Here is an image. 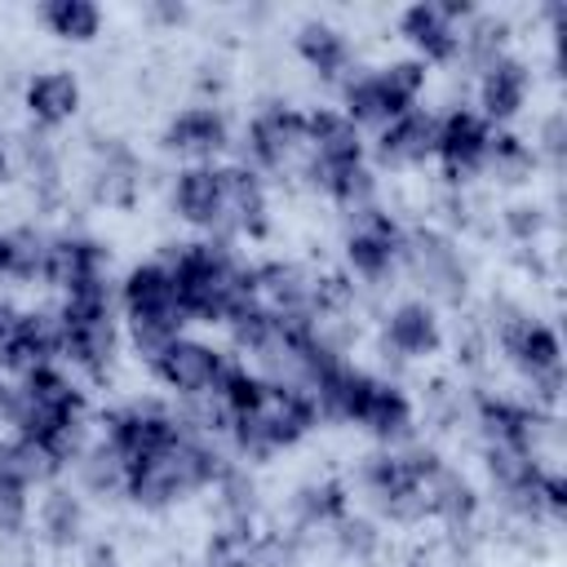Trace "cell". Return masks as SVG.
Masks as SVG:
<instances>
[{
  "label": "cell",
  "instance_id": "cell-1",
  "mask_svg": "<svg viewBox=\"0 0 567 567\" xmlns=\"http://www.w3.org/2000/svg\"><path fill=\"white\" fill-rule=\"evenodd\" d=\"M22 385V421H18V439H35V443H53L62 430L80 425L89 403L80 381L62 368V363H44L27 377H18Z\"/></svg>",
  "mask_w": 567,
  "mask_h": 567
},
{
  "label": "cell",
  "instance_id": "cell-2",
  "mask_svg": "<svg viewBox=\"0 0 567 567\" xmlns=\"http://www.w3.org/2000/svg\"><path fill=\"white\" fill-rule=\"evenodd\" d=\"M252 173H310V128L306 111L288 102H266L244 128V159Z\"/></svg>",
  "mask_w": 567,
  "mask_h": 567
},
{
  "label": "cell",
  "instance_id": "cell-3",
  "mask_svg": "<svg viewBox=\"0 0 567 567\" xmlns=\"http://www.w3.org/2000/svg\"><path fill=\"white\" fill-rule=\"evenodd\" d=\"M399 270L412 275V284L425 292L421 301H443V306H461L465 297V261L456 252V244L447 235H439L434 226H412L403 230V248H399Z\"/></svg>",
  "mask_w": 567,
  "mask_h": 567
},
{
  "label": "cell",
  "instance_id": "cell-4",
  "mask_svg": "<svg viewBox=\"0 0 567 567\" xmlns=\"http://www.w3.org/2000/svg\"><path fill=\"white\" fill-rule=\"evenodd\" d=\"M102 439L124 461H142V456L173 447L182 439V421L173 408H164L155 399H133V403H120L102 416Z\"/></svg>",
  "mask_w": 567,
  "mask_h": 567
},
{
  "label": "cell",
  "instance_id": "cell-5",
  "mask_svg": "<svg viewBox=\"0 0 567 567\" xmlns=\"http://www.w3.org/2000/svg\"><path fill=\"white\" fill-rule=\"evenodd\" d=\"M230 363H235V359H230L221 346L182 332L151 368H155V377H159L177 399H199V394H213V390L221 385V377H226Z\"/></svg>",
  "mask_w": 567,
  "mask_h": 567
},
{
  "label": "cell",
  "instance_id": "cell-6",
  "mask_svg": "<svg viewBox=\"0 0 567 567\" xmlns=\"http://www.w3.org/2000/svg\"><path fill=\"white\" fill-rule=\"evenodd\" d=\"M266 186L261 173H252L248 164H217V221H213V239H235V235H261L266 230Z\"/></svg>",
  "mask_w": 567,
  "mask_h": 567
},
{
  "label": "cell",
  "instance_id": "cell-7",
  "mask_svg": "<svg viewBox=\"0 0 567 567\" xmlns=\"http://www.w3.org/2000/svg\"><path fill=\"white\" fill-rule=\"evenodd\" d=\"M363 487L368 496L377 501V509L390 518V523H421L425 518V492H421V478L412 474L408 456L399 447H385V452H372L363 461Z\"/></svg>",
  "mask_w": 567,
  "mask_h": 567
},
{
  "label": "cell",
  "instance_id": "cell-8",
  "mask_svg": "<svg viewBox=\"0 0 567 567\" xmlns=\"http://www.w3.org/2000/svg\"><path fill=\"white\" fill-rule=\"evenodd\" d=\"M399 248H403V226L372 208L363 217L350 221V235H346V266L350 275H359L363 284H385L394 270H399Z\"/></svg>",
  "mask_w": 567,
  "mask_h": 567
},
{
  "label": "cell",
  "instance_id": "cell-9",
  "mask_svg": "<svg viewBox=\"0 0 567 567\" xmlns=\"http://www.w3.org/2000/svg\"><path fill=\"white\" fill-rule=\"evenodd\" d=\"M306 128H310V173H306L310 182H323L337 168L363 164V151H368L363 128L350 124L341 111L319 106V111L306 115Z\"/></svg>",
  "mask_w": 567,
  "mask_h": 567
},
{
  "label": "cell",
  "instance_id": "cell-10",
  "mask_svg": "<svg viewBox=\"0 0 567 567\" xmlns=\"http://www.w3.org/2000/svg\"><path fill=\"white\" fill-rule=\"evenodd\" d=\"M487 137H492V124L474 106H452L447 115H439L434 155H439L447 182H465V177L478 173L483 151H487Z\"/></svg>",
  "mask_w": 567,
  "mask_h": 567
},
{
  "label": "cell",
  "instance_id": "cell-11",
  "mask_svg": "<svg viewBox=\"0 0 567 567\" xmlns=\"http://www.w3.org/2000/svg\"><path fill=\"white\" fill-rule=\"evenodd\" d=\"M159 142H164V151H173V155H182L190 164H213L230 146V124H226V115L213 102H199V106L177 111L164 124Z\"/></svg>",
  "mask_w": 567,
  "mask_h": 567
},
{
  "label": "cell",
  "instance_id": "cell-12",
  "mask_svg": "<svg viewBox=\"0 0 567 567\" xmlns=\"http://www.w3.org/2000/svg\"><path fill=\"white\" fill-rule=\"evenodd\" d=\"M434 142H439V115L425 106H412V111L394 115L385 128H377L372 155L381 168H412L434 155Z\"/></svg>",
  "mask_w": 567,
  "mask_h": 567
},
{
  "label": "cell",
  "instance_id": "cell-13",
  "mask_svg": "<svg viewBox=\"0 0 567 567\" xmlns=\"http://www.w3.org/2000/svg\"><path fill=\"white\" fill-rule=\"evenodd\" d=\"M120 310L124 319H186L177 288H173V270L164 261H142L120 279ZM190 323V319H186Z\"/></svg>",
  "mask_w": 567,
  "mask_h": 567
},
{
  "label": "cell",
  "instance_id": "cell-14",
  "mask_svg": "<svg viewBox=\"0 0 567 567\" xmlns=\"http://www.w3.org/2000/svg\"><path fill=\"white\" fill-rule=\"evenodd\" d=\"M120 354V328H115V315H102V319H66L62 315V359L89 377V381H102L111 372Z\"/></svg>",
  "mask_w": 567,
  "mask_h": 567
},
{
  "label": "cell",
  "instance_id": "cell-15",
  "mask_svg": "<svg viewBox=\"0 0 567 567\" xmlns=\"http://www.w3.org/2000/svg\"><path fill=\"white\" fill-rule=\"evenodd\" d=\"M252 301L275 319L310 315L315 275H306L297 261H257L252 266Z\"/></svg>",
  "mask_w": 567,
  "mask_h": 567
},
{
  "label": "cell",
  "instance_id": "cell-16",
  "mask_svg": "<svg viewBox=\"0 0 567 567\" xmlns=\"http://www.w3.org/2000/svg\"><path fill=\"white\" fill-rule=\"evenodd\" d=\"M381 346L394 359H430L443 346V323L430 301H399L381 323Z\"/></svg>",
  "mask_w": 567,
  "mask_h": 567
},
{
  "label": "cell",
  "instance_id": "cell-17",
  "mask_svg": "<svg viewBox=\"0 0 567 567\" xmlns=\"http://www.w3.org/2000/svg\"><path fill=\"white\" fill-rule=\"evenodd\" d=\"M111 266V248L97 244L93 235H75V230H62V235H49V257H44V284L66 292L84 279H97L106 275Z\"/></svg>",
  "mask_w": 567,
  "mask_h": 567
},
{
  "label": "cell",
  "instance_id": "cell-18",
  "mask_svg": "<svg viewBox=\"0 0 567 567\" xmlns=\"http://www.w3.org/2000/svg\"><path fill=\"white\" fill-rule=\"evenodd\" d=\"M350 425H363V430H368L372 439H381L385 447H399V443H412L416 416H412L408 394H403L394 381L372 377V385H368V394H363V403H359V412H354Z\"/></svg>",
  "mask_w": 567,
  "mask_h": 567
},
{
  "label": "cell",
  "instance_id": "cell-19",
  "mask_svg": "<svg viewBox=\"0 0 567 567\" xmlns=\"http://www.w3.org/2000/svg\"><path fill=\"white\" fill-rule=\"evenodd\" d=\"M527 93H532L527 62H518L509 53L478 71V115L487 124H509L527 106Z\"/></svg>",
  "mask_w": 567,
  "mask_h": 567
},
{
  "label": "cell",
  "instance_id": "cell-20",
  "mask_svg": "<svg viewBox=\"0 0 567 567\" xmlns=\"http://www.w3.org/2000/svg\"><path fill=\"white\" fill-rule=\"evenodd\" d=\"M399 31L408 35V44L421 53V62H456V49H461V31L456 22L443 13L439 0H421V4H408L403 18H399Z\"/></svg>",
  "mask_w": 567,
  "mask_h": 567
},
{
  "label": "cell",
  "instance_id": "cell-21",
  "mask_svg": "<svg viewBox=\"0 0 567 567\" xmlns=\"http://www.w3.org/2000/svg\"><path fill=\"white\" fill-rule=\"evenodd\" d=\"M22 106L40 128H58L80 111V80L66 66H49L35 71L22 89Z\"/></svg>",
  "mask_w": 567,
  "mask_h": 567
},
{
  "label": "cell",
  "instance_id": "cell-22",
  "mask_svg": "<svg viewBox=\"0 0 567 567\" xmlns=\"http://www.w3.org/2000/svg\"><path fill=\"white\" fill-rule=\"evenodd\" d=\"M93 199L106 204V208H128L137 199V186H142V164L133 159L128 146L120 142H97L93 151Z\"/></svg>",
  "mask_w": 567,
  "mask_h": 567
},
{
  "label": "cell",
  "instance_id": "cell-23",
  "mask_svg": "<svg viewBox=\"0 0 567 567\" xmlns=\"http://www.w3.org/2000/svg\"><path fill=\"white\" fill-rule=\"evenodd\" d=\"M421 492H425V514H434L439 523H447L452 532H470V523H474V514H478V492H474V483L461 474V470H452L447 461L421 483Z\"/></svg>",
  "mask_w": 567,
  "mask_h": 567
},
{
  "label": "cell",
  "instance_id": "cell-24",
  "mask_svg": "<svg viewBox=\"0 0 567 567\" xmlns=\"http://www.w3.org/2000/svg\"><path fill=\"white\" fill-rule=\"evenodd\" d=\"M173 213L195 230H213V221H217V164L177 168V177H173Z\"/></svg>",
  "mask_w": 567,
  "mask_h": 567
},
{
  "label": "cell",
  "instance_id": "cell-25",
  "mask_svg": "<svg viewBox=\"0 0 567 567\" xmlns=\"http://www.w3.org/2000/svg\"><path fill=\"white\" fill-rule=\"evenodd\" d=\"M35 518H40V536L53 549H75L84 540V501H80V492L62 487V483L44 487Z\"/></svg>",
  "mask_w": 567,
  "mask_h": 567
},
{
  "label": "cell",
  "instance_id": "cell-26",
  "mask_svg": "<svg viewBox=\"0 0 567 567\" xmlns=\"http://www.w3.org/2000/svg\"><path fill=\"white\" fill-rule=\"evenodd\" d=\"M292 514H297V527H306V532H332L350 514L346 483L341 478H310V483H301L297 496H292Z\"/></svg>",
  "mask_w": 567,
  "mask_h": 567
},
{
  "label": "cell",
  "instance_id": "cell-27",
  "mask_svg": "<svg viewBox=\"0 0 567 567\" xmlns=\"http://www.w3.org/2000/svg\"><path fill=\"white\" fill-rule=\"evenodd\" d=\"M297 53L319 80H346V71H350V40L328 22H301Z\"/></svg>",
  "mask_w": 567,
  "mask_h": 567
},
{
  "label": "cell",
  "instance_id": "cell-28",
  "mask_svg": "<svg viewBox=\"0 0 567 567\" xmlns=\"http://www.w3.org/2000/svg\"><path fill=\"white\" fill-rule=\"evenodd\" d=\"M536 164H540L536 151H532L518 133H509V128H492L478 173H487L496 186H523V182H532Z\"/></svg>",
  "mask_w": 567,
  "mask_h": 567
},
{
  "label": "cell",
  "instance_id": "cell-29",
  "mask_svg": "<svg viewBox=\"0 0 567 567\" xmlns=\"http://www.w3.org/2000/svg\"><path fill=\"white\" fill-rule=\"evenodd\" d=\"M341 115L359 128H385L394 120V106H390L377 71H359V75L350 71L341 80Z\"/></svg>",
  "mask_w": 567,
  "mask_h": 567
},
{
  "label": "cell",
  "instance_id": "cell-30",
  "mask_svg": "<svg viewBox=\"0 0 567 567\" xmlns=\"http://www.w3.org/2000/svg\"><path fill=\"white\" fill-rule=\"evenodd\" d=\"M75 474H80V487L93 492V496H120L124 492V478H128V461L106 443V439H93L80 456H75Z\"/></svg>",
  "mask_w": 567,
  "mask_h": 567
},
{
  "label": "cell",
  "instance_id": "cell-31",
  "mask_svg": "<svg viewBox=\"0 0 567 567\" xmlns=\"http://www.w3.org/2000/svg\"><path fill=\"white\" fill-rule=\"evenodd\" d=\"M319 186L328 190V199H332V204H337V208H341L350 221L377 208V173H372L368 164L337 168V173H328Z\"/></svg>",
  "mask_w": 567,
  "mask_h": 567
},
{
  "label": "cell",
  "instance_id": "cell-32",
  "mask_svg": "<svg viewBox=\"0 0 567 567\" xmlns=\"http://www.w3.org/2000/svg\"><path fill=\"white\" fill-rule=\"evenodd\" d=\"M505 44H509V22L496 18V13H474L461 31V49L456 58H465L474 71L492 66L496 58H505Z\"/></svg>",
  "mask_w": 567,
  "mask_h": 567
},
{
  "label": "cell",
  "instance_id": "cell-33",
  "mask_svg": "<svg viewBox=\"0 0 567 567\" xmlns=\"http://www.w3.org/2000/svg\"><path fill=\"white\" fill-rule=\"evenodd\" d=\"M40 18H44V27L53 35L75 40V44H84V40H93L102 31V9L89 4V0H49L40 9Z\"/></svg>",
  "mask_w": 567,
  "mask_h": 567
},
{
  "label": "cell",
  "instance_id": "cell-34",
  "mask_svg": "<svg viewBox=\"0 0 567 567\" xmlns=\"http://www.w3.org/2000/svg\"><path fill=\"white\" fill-rule=\"evenodd\" d=\"M213 492H217V505H221V514H226V523H239V527H252V518H257V483H252V474L235 461L217 483H213Z\"/></svg>",
  "mask_w": 567,
  "mask_h": 567
},
{
  "label": "cell",
  "instance_id": "cell-35",
  "mask_svg": "<svg viewBox=\"0 0 567 567\" xmlns=\"http://www.w3.org/2000/svg\"><path fill=\"white\" fill-rule=\"evenodd\" d=\"M377 80H381V89H385L394 115H403V111H412V106L421 102V93H425V62H421V58L385 62V66H377Z\"/></svg>",
  "mask_w": 567,
  "mask_h": 567
},
{
  "label": "cell",
  "instance_id": "cell-36",
  "mask_svg": "<svg viewBox=\"0 0 567 567\" xmlns=\"http://www.w3.org/2000/svg\"><path fill=\"white\" fill-rule=\"evenodd\" d=\"M204 567H257V532L226 523L204 549Z\"/></svg>",
  "mask_w": 567,
  "mask_h": 567
},
{
  "label": "cell",
  "instance_id": "cell-37",
  "mask_svg": "<svg viewBox=\"0 0 567 567\" xmlns=\"http://www.w3.org/2000/svg\"><path fill=\"white\" fill-rule=\"evenodd\" d=\"M9 244H13V279H18V284L44 279L49 230H40V226H18V230H9Z\"/></svg>",
  "mask_w": 567,
  "mask_h": 567
},
{
  "label": "cell",
  "instance_id": "cell-38",
  "mask_svg": "<svg viewBox=\"0 0 567 567\" xmlns=\"http://www.w3.org/2000/svg\"><path fill=\"white\" fill-rule=\"evenodd\" d=\"M332 540H337V549H341L346 558H359V563H368V558L381 549V532H377V523H368V518H350V514L332 527Z\"/></svg>",
  "mask_w": 567,
  "mask_h": 567
},
{
  "label": "cell",
  "instance_id": "cell-39",
  "mask_svg": "<svg viewBox=\"0 0 567 567\" xmlns=\"http://www.w3.org/2000/svg\"><path fill=\"white\" fill-rule=\"evenodd\" d=\"M27 518H31V487L0 474V536L4 540L18 536L27 527Z\"/></svg>",
  "mask_w": 567,
  "mask_h": 567
},
{
  "label": "cell",
  "instance_id": "cell-40",
  "mask_svg": "<svg viewBox=\"0 0 567 567\" xmlns=\"http://www.w3.org/2000/svg\"><path fill=\"white\" fill-rule=\"evenodd\" d=\"M540 142L532 146L536 151V159L545 155L554 168H563V155H567V115L563 111H549L545 120H540V133H536Z\"/></svg>",
  "mask_w": 567,
  "mask_h": 567
},
{
  "label": "cell",
  "instance_id": "cell-41",
  "mask_svg": "<svg viewBox=\"0 0 567 567\" xmlns=\"http://www.w3.org/2000/svg\"><path fill=\"white\" fill-rule=\"evenodd\" d=\"M18 421H22V385L13 377H0V434H18Z\"/></svg>",
  "mask_w": 567,
  "mask_h": 567
},
{
  "label": "cell",
  "instance_id": "cell-42",
  "mask_svg": "<svg viewBox=\"0 0 567 567\" xmlns=\"http://www.w3.org/2000/svg\"><path fill=\"white\" fill-rule=\"evenodd\" d=\"M505 230H509L514 239L532 244L536 230H540V208H532V204H514V208H505Z\"/></svg>",
  "mask_w": 567,
  "mask_h": 567
},
{
  "label": "cell",
  "instance_id": "cell-43",
  "mask_svg": "<svg viewBox=\"0 0 567 567\" xmlns=\"http://www.w3.org/2000/svg\"><path fill=\"white\" fill-rule=\"evenodd\" d=\"M18 328H22V306L13 297H0V354L9 350V341L18 337Z\"/></svg>",
  "mask_w": 567,
  "mask_h": 567
},
{
  "label": "cell",
  "instance_id": "cell-44",
  "mask_svg": "<svg viewBox=\"0 0 567 567\" xmlns=\"http://www.w3.org/2000/svg\"><path fill=\"white\" fill-rule=\"evenodd\" d=\"M84 567H120V554L111 540H93L84 545Z\"/></svg>",
  "mask_w": 567,
  "mask_h": 567
},
{
  "label": "cell",
  "instance_id": "cell-45",
  "mask_svg": "<svg viewBox=\"0 0 567 567\" xmlns=\"http://www.w3.org/2000/svg\"><path fill=\"white\" fill-rule=\"evenodd\" d=\"M0 279H13V244H9V230H0Z\"/></svg>",
  "mask_w": 567,
  "mask_h": 567
},
{
  "label": "cell",
  "instance_id": "cell-46",
  "mask_svg": "<svg viewBox=\"0 0 567 567\" xmlns=\"http://www.w3.org/2000/svg\"><path fill=\"white\" fill-rule=\"evenodd\" d=\"M9 168H13V164H9V151H4V146H0V186H4V182H9Z\"/></svg>",
  "mask_w": 567,
  "mask_h": 567
}]
</instances>
